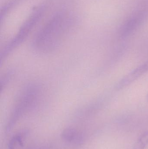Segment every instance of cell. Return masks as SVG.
I'll return each mask as SVG.
<instances>
[{
  "instance_id": "obj_2",
  "label": "cell",
  "mask_w": 148,
  "mask_h": 149,
  "mask_svg": "<svg viewBox=\"0 0 148 149\" xmlns=\"http://www.w3.org/2000/svg\"><path fill=\"white\" fill-rule=\"evenodd\" d=\"M148 19V0L142 2L122 24L119 30L122 38L130 36Z\"/></svg>"
},
{
  "instance_id": "obj_3",
  "label": "cell",
  "mask_w": 148,
  "mask_h": 149,
  "mask_svg": "<svg viewBox=\"0 0 148 149\" xmlns=\"http://www.w3.org/2000/svg\"><path fill=\"white\" fill-rule=\"evenodd\" d=\"M147 72L148 60L122 79L116 85V88L117 89L124 88Z\"/></svg>"
},
{
  "instance_id": "obj_6",
  "label": "cell",
  "mask_w": 148,
  "mask_h": 149,
  "mask_svg": "<svg viewBox=\"0 0 148 149\" xmlns=\"http://www.w3.org/2000/svg\"><path fill=\"white\" fill-rule=\"evenodd\" d=\"M148 145V131L141 135L133 149H145Z\"/></svg>"
},
{
  "instance_id": "obj_4",
  "label": "cell",
  "mask_w": 148,
  "mask_h": 149,
  "mask_svg": "<svg viewBox=\"0 0 148 149\" xmlns=\"http://www.w3.org/2000/svg\"><path fill=\"white\" fill-rule=\"evenodd\" d=\"M77 130L73 128L69 127L63 130L61 134L62 139L67 143L76 142L80 140Z\"/></svg>"
},
{
  "instance_id": "obj_5",
  "label": "cell",
  "mask_w": 148,
  "mask_h": 149,
  "mask_svg": "<svg viewBox=\"0 0 148 149\" xmlns=\"http://www.w3.org/2000/svg\"><path fill=\"white\" fill-rule=\"evenodd\" d=\"M25 133V132H23L14 136L9 142L8 149H15L17 145L21 147L23 146V140Z\"/></svg>"
},
{
  "instance_id": "obj_1",
  "label": "cell",
  "mask_w": 148,
  "mask_h": 149,
  "mask_svg": "<svg viewBox=\"0 0 148 149\" xmlns=\"http://www.w3.org/2000/svg\"><path fill=\"white\" fill-rule=\"evenodd\" d=\"M40 91V86L35 83L28 84L23 89L15 103L7 129H10L22 115L35 103Z\"/></svg>"
},
{
  "instance_id": "obj_7",
  "label": "cell",
  "mask_w": 148,
  "mask_h": 149,
  "mask_svg": "<svg viewBox=\"0 0 148 149\" xmlns=\"http://www.w3.org/2000/svg\"><path fill=\"white\" fill-rule=\"evenodd\" d=\"M147 99L148 100V93L147 95Z\"/></svg>"
}]
</instances>
